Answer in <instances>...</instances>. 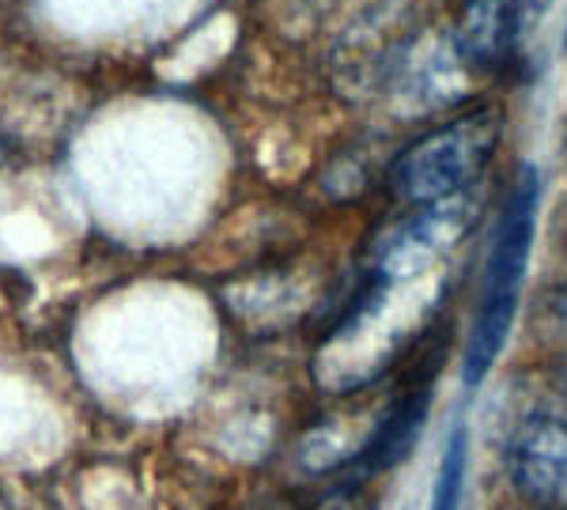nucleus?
I'll return each mask as SVG.
<instances>
[{"label": "nucleus", "instance_id": "obj_1", "mask_svg": "<svg viewBox=\"0 0 567 510\" xmlns=\"http://www.w3.org/2000/svg\"><path fill=\"white\" fill-rule=\"evenodd\" d=\"M462 212L465 200L409 208L405 220L379 235L349 303L333 314L315 348V378L329 394L371 386L409 352V341L439 303V288L427 280L458 239Z\"/></svg>", "mask_w": 567, "mask_h": 510}, {"label": "nucleus", "instance_id": "obj_2", "mask_svg": "<svg viewBox=\"0 0 567 510\" xmlns=\"http://www.w3.org/2000/svg\"><path fill=\"white\" fill-rule=\"evenodd\" d=\"M537 205H542V178H537V167L523 163L499 205V220L488 242V258H484L477 311H473L462 355L465 386H481L492 375L503 344L511 336V325H515L518 303H523L529 250H534Z\"/></svg>", "mask_w": 567, "mask_h": 510}, {"label": "nucleus", "instance_id": "obj_3", "mask_svg": "<svg viewBox=\"0 0 567 510\" xmlns=\"http://www.w3.org/2000/svg\"><path fill=\"white\" fill-rule=\"evenodd\" d=\"M503 117L492 106L465 111L432 133L416 136L390 163L386 186L405 208H435L465 200L484 178L492 156L499 148Z\"/></svg>", "mask_w": 567, "mask_h": 510}, {"label": "nucleus", "instance_id": "obj_4", "mask_svg": "<svg viewBox=\"0 0 567 510\" xmlns=\"http://www.w3.org/2000/svg\"><path fill=\"white\" fill-rule=\"evenodd\" d=\"M503 477L523 507L567 510V371L548 367L515 400L499 443Z\"/></svg>", "mask_w": 567, "mask_h": 510}, {"label": "nucleus", "instance_id": "obj_5", "mask_svg": "<svg viewBox=\"0 0 567 510\" xmlns=\"http://www.w3.org/2000/svg\"><path fill=\"white\" fill-rule=\"evenodd\" d=\"M553 0H465L454 27V53L465 69L503 72L518 58Z\"/></svg>", "mask_w": 567, "mask_h": 510}, {"label": "nucleus", "instance_id": "obj_6", "mask_svg": "<svg viewBox=\"0 0 567 510\" xmlns=\"http://www.w3.org/2000/svg\"><path fill=\"white\" fill-rule=\"evenodd\" d=\"M427 408H432V367L424 375H409L401 382V389L382 408V416L374 420L368 439L355 446V454L344 461V477L352 485H368L371 477H382L398 461H405L409 450L420 439V431H424Z\"/></svg>", "mask_w": 567, "mask_h": 510}, {"label": "nucleus", "instance_id": "obj_7", "mask_svg": "<svg viewBox=\"0 0 567 510\" xmlns=\"http://www.w3.org/2000/svg\"><path fill=\"white\" fill-rule=\"evenodd\" d=\"M465 480H470V427L454 424L446 435V446L439 454L435 485L427 510H462L465 503Z\"/></svg>", "mask_w": 567, "mask_h": 510}, {"label": "nucleus", "instance_id": "obj_8", "mask_svg": "<svg viewBox=\"0 0 567 510\" xmlns=\"http://www.w3.org/2000/svg\"><path fill=\"white\" fill-rule=\"evenodd\" d=\"M537 330H542L545 363L567 371V284L545 291L542 311H537Z\"/></svg>", "mask_w": 567, "mask_h": 510}, {"label": "nucleus", "instance_id": "obj_9", "mask_svg": "<svg viewBox=\"0 0 567 510\" xmlns=\"http://www.w3.org/2000/svg\"><path fill=\"white\" fill-rule=\"evenodd\" d=\"M307 510H374V503L368 496V485H352V480H344V485L329 488L326 496H318Z\"/></svg>", "mask_w": 567, "mask_h": 510}, {"label": "nucleus", "instance_id": "obj_10", "mask_svg": "<svg viewBox=\"0 0 567 510\" xmlns=\"http://www.w3.org/2000/svg\"><path fill=\"white\" fill-rule=\"evenodd\" d=\"M523 510H537V507H523Z\"/></svg>", "mask_w": 567, "mask_h": 510}]
</instances>
